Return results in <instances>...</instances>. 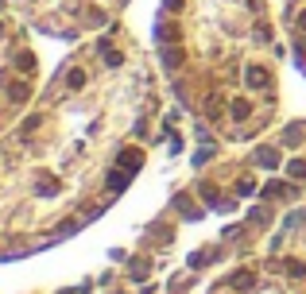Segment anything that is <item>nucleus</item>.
<instances>
[{
    "label": "nucleus",
    "instance_id": "1",
    "mask_svg": "<svg viewBox=\"0 0 306 294\" xmlns=\"http://www.w3.org/2000/svg\"><path fill=\"white\" fill-rule=\"evenodd\" d=\"M248 86H256V89H260V86H268V78H263V70H260V66H256V70H248Z\"/></svg>",
    "mask_w": 306,
    "mask_h": 294
},
{
    "label": "nucleus",
    "instance_id": "2",
    "mask_svg": "<svg viewBox=\"0 0 306 294\" xmlns=\"http://www.w3.org/2000/svg\"><path fill=\"white\" fill-rule=\"evenodd\" d=\"M233 116H236V120H244V116H248V101H236V109H233Z\"/></svg>",
    "mask_w": 306,
    "mask_h": 294
},
{
    "label": "nucleus",
    "instance_id": "3",
    "mask_svg": "<svg viewBox=\"0 0 306 294\" xmlns=\"http://www.w3.org/2000/svg\"><path fill=\"white\" fill-rule=\"evenodd\" d=\"M298 24H302V27H306V12H302V16H298Z\"/></svg>",
    "mask_w": 306,
    "mask_h": 294
}]
</instances>
